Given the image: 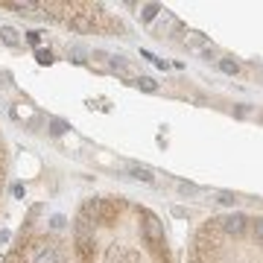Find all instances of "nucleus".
<instances>
[{
	"label": "nucleus",
	"instance_id": "8",
	"mask_svg": "<svg viewBox=\"0 0 263 263\" xmlns=\"http://www.w3.org/2000/svg\"><path fill=\"white\" fill-rule=\"evenodd\" d=\"M0 38L9 47H21V36H18V29H12V26H0Z\"/></svg>",
	"mask_w": 263,
	"mask_h": 263
},
{
	"label": "nucleus",
	"instance_id": "1",
	"mask_svg": "<svg viewBox=\"0 0 263 263\" xmlns=\"http://www.w3.org/2000/svg\"><path fill=\"white\" fill-rule=\"evenodd\" d=\"M76 251H79V257L94 254V228H91V222L85 216L76 219Z\"/></svg>",
	"mask_w": 263,
	"mask_h": 263
},
{
	"label": "nucleus",
	"instance_id": "9",
	"mask_svg": "<svg viewBox=\"0 0 263 263\" xmlns=\"http://www.w3.org/2000/svg\"><path fill=\"white\" fill-rule=\"evenodd\" d=\"M132 85L141 88V91H146V94H155L158 91V82L155 79H149V76H138V79H132Z\"/></svg>",
	"mask_w": 263,
	"mask_h": 263
},
{
	"label": "nucleus",
	"instance_id": "10",
	"mask_svg": "<svg viewBox=\"0 0 263 263\" xmlns=\"http://www.w3.org/2000/svg\"><path fill=\"white\" fill-rule=\"evenodd\" d=\"M184 44H187L190 50H202V47H208V38L199 36V32H190V36L184 38Z\"/></svg>",
	"mask_w": 263,
	"mask_h": 263
},
{
	"label": "nucleus",
	"instance_id": "26",
	"mask_svg": "<svg viewBox=\"0 0 263 263\" xmlns=\"http://www.w3.org/2000/svg\"><path fill=\"white\" fill-rule=\"evenodd\" d=\"M260 123H263V114H260Z\"/></svg>",
	"mask_w": 263,
	"mask_h": 263
},
{
	"label": "nucleus",
	"instance_id": "4",
	"mask_svg": "<svg viewBox=\"0 0 263 263\" xmlns=\"http://www.w3.org/2000/svg\"><path fill=\"white\" fill-rule=\"evenodd\" d=\"M32 263H61V257L53 246H38L36 254H32Z\"/></svg>",
	"mask_w": 263,
	"mask_h": 263
},
{
	"label": "nucleus",
	"instance_id": "6",
	"mask_svg": "<svg viewBox=\"0 0 263 263\" xmlns=\"http://www.w3.org/2000/svg\"><path fill=\"white\" fill-rule=\"evenodd\" d=\"M88 222H100V199H85L82 202V214Z\"/></svg>",
	"mask_w": 263,
	"mask_h": 263
},
{
	"label": "nucleus",
	"instance_id": "3",
	"mask_svg": "<svg viewBox=\"0 0 263 263\" xmlns=\"http://www.w3.org/2000/svg\"><path fill=\"white\" fill-rule=\"evenodd\" d=\"M246 222H249V219H246L243 214H231V216H222V219H216V225L222 228L225 234H231V237H240V234L246 231Z\"/></svg>",
	"mask_w": 263,
	"mask_h": 263
},
{
	"label": "nucleus",
	"instance_id": "2",
	"mask_svg": "<svg viewBox=\"0 0 263 263\" xmlns=\"http://www.w3.org/2000/svg\"><path fill=\"white\" fill-rule=\"evenodd\" d=\"M144 234H146V240H149L152 246H161V243H164V225H161L158 216L144 214Z\"/></svg>",
	"mask_w": 263,
	"mask_h": 263
},
{
	"label": "nucleus",
	"instance_id": "23",
	"mask_svg": "<svg viewBox=\"0 0 263 263\" xmlns=\"http://www.w3.org/2000/svg\"><path fill=\"white\" fill-rule=\"evenodd\" d=\"M173 216H179V219H184V216H187V211H184L181 205H176V208H173Z\"/></svg>",
	"mask_w": 263,
	"mask_h": 263
},
{
	"label": "nucleus",
	"instance_id": "24",
	"mask_svg": "<svg viewBox=\"0 0 263 263\" xmlns=\"http://www.w3.org/2000/svg\"><path fill=\"white\" fill-rule=\"evenodd\" d=\"M0 243H9V231H0Z\"/></svg>",
	"mask_w": 263,
	"mask_h": 263
},
{
	"label": "nucleus",
	"instance_id": "13",
	"mask_svg": "<svg viewBox=\"0 0 263 263\" xmlns=\"http://www.w3.org/2000/svg\"><path fill=\"white\" fill-rule=\"evenodd\" d=\"M158 12H161L158 3H144V6H141V18H144V21H155Z\"/></svg>",
	"mask_w": 263,
	"mask_h": 263
},
{
	"label": "nucleus",
	"instance_id": "25",
	"mask_svg": "<svg viewBox=\"0 0 263 263\" xmlns=\"http://www.w3.org/2000/svg\"><path fill=\"white\" fill-rule=\"evenodd\" d=\"M254 71H257V76L263 79V64H254Z\"/></svg>",
	"mask_w": 263,
	"mask_h": 263
},
{
	"label": "nucleus",
	"instance_id": "19",
	"mask_svg": "<svg viewBox=\"0 0 263 263\" xmlns=\"http://www.w3.org/2000/svg\"><path fill=\"white\" fill-rule=\"evenodd\" d=\"M26 41H29L32 47H38V44H41V32H26Z\"/></svg>",
	"mask_w": 263,
	"mask_h": 263
},
{
	"label": "nucleus",
	"instance_id": "22",
	"mask_svg": "<svg viewBox=\"0 0 263 263\" xmlns=\"http://www.w3.org/2000/svg\"><path fill=\"white\" fill-rule=\"evenodd\" d=\"M50 225H53V228H64V216H53V219H50Z\"/></svg>",
	"mask_w": 263,
	"mask_h": 263
},
{
	"label": "nucleus",
	"instance_id": "11",
	"mask_svg": "<svg viewBox=\"0 0 263 263\" xmlns=\"http://www.w3.org/2000/svg\"><path fill=\"white\" fill-rule=\"evenodd\" d=\"M216 61H219V71L228 73V76H237L240 73V64L234 59H216Z\"/></svg>",
	"mask_w": 263,
	"mask_h": 263
},
{
	"label": "nucleus",
	"instance_id": "7",
	"mask_svg": "<svg viewBox=\"0 0 263 263\" xmlns=\"http://www.w3.org/2000/svg\"><path fill=\"white\" fill-rule=\"evenodd\" d=\"M129 176L138 181H146V184H152L155 181V176H152V170L144 167V164H129Z\"/></svg>",
	"mask_w": 263,
	"mask_h": 263
},
{
	"label": "nucleus",
	"instance_id": "12",
	"mask_svg": "<svg viewBox=\"0 0 263 263\" xmlns=\"http://www.w3.org/2000/svg\"><path fill=\"white\" fill-rule=\"evenodd\" d=\"M47 126H50V135H56V138H61L64 132L71 129V126H68L64 120H59V117H53V120H50V123H47Z\"/></svg>",
	"mask_w": 263,
	"mask_h": 263
},
{
	"label": "nucleus",
	"instance_id": "17",
	"mask_svg": "<svg viewBox=\"0 0 263 263\" xmlns=\"http://www.w3.org/2000/svg\"><path fill=\"white\" fill-rule=\"evenodd\" d=\"M199 53H202V59H208V61H211V59H216V56H219V50H216L214 44H208V47H202V50H199Z\"/></svg>",
	"mask_w": 263,
	"mask_h": 263
},
{
	"label": "nucleus",
	"instance_id": "14",
	"mask_svg": "<svg viewBox=\"0 0 263 263\" xmlns=\"http://www.w3.org/2000/svg\"><path fill=\"white\" fill-rule=\"evenodd\" d=\"M68 56H71L73 61H88V50L79 47V44H71V47H68Z\"/></svg>",
	"mask_w": 263,
	"mask_h": 263
},
{
	"label": "nucleus",
	"instance_id": "20",
	"mask_svg": "<svg viewBox=\"0 0 263 263\" xmlns=\"http://www.w3.org/2000/svg\"><path fill=\"white\" fill-rule=\"evenodd\" d=\"M234 114H237V117H251V108L249 106H237L234 108Z\"/></svg>",
	"mask_w": 263,
	"mask_h": 263
},
{
	"label": "nucleus",
	"instance_id": "21",
	"mask_svg": "<svg viewBox=\"0 0 263 263\" xmlns=\"http://www.w3.org/2000/svg\"><path fill=\"white\" fill-rule=\"evenodd\" d=\"M254 240H260V243H263V219L254 222Z\"/></svg>",
	"mask_w": 263,
	"mask_h": 263
},
{
	"label": "nucleus",
	"instance_id": "15",
	"mask_svg": "<svg viewBox=\"0 0 263 263\" xmlns=\"http://www.w3.org/2000/svg\"><path fill=\"white\" fill-rule=\"evenodd\" d=\"M176 187H179V193H184V196H196V193H202V187H199V184H190V181H176Z\"/></svg>",
	"mask_w": 263,
	"mask_h": 263
},
{
	"label": "nucleus",
	"instance_id": "16",
	"mask_svg": "<svg viewBox=\"0 0 263 263\" xmlns=\"http://www.w3.org/2000/svg\"><path fill=\"white\" fill-rule=\"evenodd\" d=\"M216 199H219V205H228V208L237 202V196H234V193H228V190H222L219 196H216Z\"/></svg>",
	"mask_w": 263,
	"mask_h": 263
},
{
	"label": "nucleus",
	"instance_id": "18",
	"mask_svg": "<svg viewBox=\"0 0 263 263\" xmlns=\"http://www.w3.org/2000/svg\"><path fill=\"white\" fill-rule=\"evenodd\" d=\"M36 59H38V64H50V61H53V53H50V50H38Z\"/></svg>",
	"mask_w": 263,
	"mask_h": 263
},
{
	"label": "nucleus",
	"instance_id": "5",
	"mask_svg": "<svg viewBox=\"0 0 263 263\" xmlns=\"http://www.w3.org/2000/svg\"><path fill=\"white\" fill-rule=\"evenodd\" d=\"M114 216H117V205L111 202V199H100V222H103V225H111Z\"/></svg>",
	"mask_w": 263,
	"mask_h": 263
}]
</instances>
